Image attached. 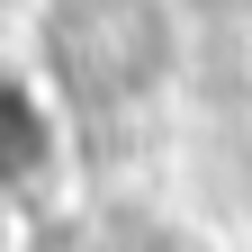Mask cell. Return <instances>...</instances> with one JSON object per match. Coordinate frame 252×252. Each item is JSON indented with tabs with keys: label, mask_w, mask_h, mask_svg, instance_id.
<instances>
[{
	"label": "cell",
	"mask_w": 252,
	"mask_h": 252,
	"mask_svg": "<svg viewBox=\"0 0 252 252\" xmlns=\"http://www.w3.org/2000/svg\"><path fill=\"white\" fill-rule=\"evenodd\" d=\"M45 162H54V126L27 90V72L0 63V189H45Z\"/></svg>",
	"instance_id": "6da1fadb"
}]
</instances>
